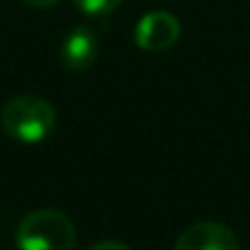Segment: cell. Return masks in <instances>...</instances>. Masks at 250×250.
<instances>
[{"instance_id":"1","label":"cell","mask_w":250,"mask_h":250,"mask_svg":"<svg viewBox=\"0 0 250 250\" xmlns=\"http://www.w3.org/2000/svg\"><path fill=\"white\" fill-rule=\"evenodd\" d=\"M54 125H57L54 105L35 93L13 96L0 110V128L5 130L8 138L25 145H37L47 140L54 133Z\"/></svg>"},{"instance_id":"2","label":"cell","mask_w":250,"mask_h":250,"mask_svg":"<svg viewBox=\"0 0 250 250\" xmlns=\"http://www.w3.org/2000/svg\"><path fill=\"white\" fill-rule=\"evenodd\" d=\"M15 240L18 250H74L76 228L62 211L40 208L20 221Z\"/></svg>"},{"instance_id":"3","label":"cell","mask_w":250,"mask_h":250,"mask_svg":"<svg viewBox=\"0 0 250 250\" xmlns=\"http://www.w3.org/2000/svg\"><path fill=\"white\" fill-rule=\"evenodd\" d=\"M182 35L179 20L167 10H150L135 25V44L145 52H167Z\"/></svg>"},{"instance_id":"4","label":"cell","mask_w":250,"mask_h":250,"mask_svg":"<svg viewBox=\"0 0 250 250\" xmlns=\"http://www.w3.org/2000/svg\"><path fill=\"white\" fill-rule=\"evenodd\" d=\"M174 250H240V240L226 223L199 221L177 238Z\"/></svg>"},{"instance_id":"5","label":"cell","mask_w":250,"mask_h":250,"mask_svg":"<svg viewBox=\"0 0 250 250\" xmlns=\"http://www.w3.org/2000/svg\"><path fill=\"white\" fill-rule=\"evenodd\" d=\"M98 52H101L98 35L91 27L79 25L64 37L62 49H59V59H62L64 69L79 74V71H86L93 66V62L98 59Z\"/></svg>"},{"instance_id":"6","label":"cell","mask_w":250,"mask_h":250,"mask_svg":"<svg viewBox=\"0 0 250 250\" xmlns=\"http://www.w3.org/2000/svg\"><path fill=\"white\" fill-rule=\"evenodd\" d=\"M123 0H74V5L86 15V18H105L110 15Z\"/></svg>"},{"instance_id":"7","label":"cell","mask_w":250,"mask_h":250,"mask_svg":"<svg viewBox=\"0 0 250 250\" xmlns=\"http://www.w3.org/2000/svg\"><path fill=\"white\" fill-rule=\"evenodd\" d=\"M88 250H130V248L120 240H101V243H93Z\"/></svg>"},{"instance_id":"8","label":"cell","mask_w":250,"mask_h":250,"mask_svg":"<svg viewBox=\"0 0 250 250\" xmlns=\"http://www.w3.org/2000/svg\"><path fill=\"white\" fill-rule=\"evenodd\" d=\"M22 3H27L32 8H54L57 3H62V0H22Z\"/></svg>"}]
</instances>
